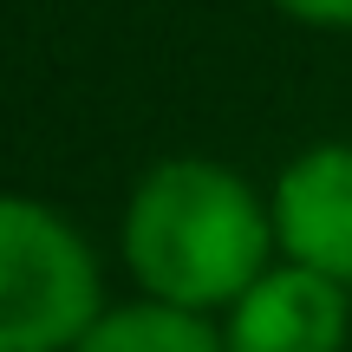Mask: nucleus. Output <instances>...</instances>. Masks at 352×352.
<instances>
[{
    "mask_svg": "<svg viewBox=\"0 0 352 352\" xmlns=\"http://www.w3.org/2000/svg\"><path fill=\"white\" fill-rule=\"evenodd\" d=\"M104 261L46 196H0V352H72L104 314Z\"/></svg>",
    "mask_w": 352,
    "mask_h": 352,
    "instance_id": "obj_2",
    "label": "nucleus"
},
{
    "mask_svg": "<svg viewBox=\"0 0 352 352\" xmlns=\"http://www.w3.org/2000/svg\"><path fill=\"white\" fill-rule=\"evenodd\" d=\"M72 352H222V327L164 300H111Z\"/></svg>",
    "mask_w": 352,
    "mask_h": 352,
    "instance_id": "obj_5",
    "label": "nucleus"
},
{
    "mask_svg": "<svg viewBox=\"0 0 352 352\" xmlns=\"http://www.w3.org/2000/svg\"><path fill=\"white\" fill-rule=\"evenodd\" d=\"M267 7L314 33H352V0H267Z\"/></svg>",
    "mask_w": 352,
    "mask_h": 352,
    "instance_id": "obj_6",
    "label": "nucleus"
},
{
    "mask_svg": "<svg viewBox=\"0 0 352 352\" xmlns=\"http://www.w3.org/2000/svg\"><path fill=\"white\" fill-rule=\"evenodd\" d=\"M215 327H222V352H346L352 294L327 274L274 261L241 287V300Z\"/></svg>",
    "mask_w": 352,
    "mask_h": 352,
    "instance_id": "obj_4",
    "label": "nucleus"
},
{
    "mask_svg": "<svg viewBox=\"0 0 352 352\" xmlns=\"http://www.w3.org/2000/svg\"><path fill=\"white\" fill-rule=\"evenodd\" d=\"M118 254L144 300L222 320L261 267H274L267 196L235 164L215 157H157L131 183L118 215Z\"/></svg>",
    "mask_w": 352,
    "mask_h": 352,
    "instance_id": "obj_1",
    "label": "nucleus"
},
{
    "mask_svg": "<svg viewBox=\"0 0 352 352\" xmlns=\"http://www.w3.org/2000/svg\"><path fill=\"white\" fill-rule=\"evenodd\" d=\"M274 261L327 274L352 294V138H320L280 164L267 189Z\"/></svg>",
    "mask_w": 352,
    "mask_h": 352,
    "instance_id": "obj_3",
    "label": "nucleus"
}]
</instances>
